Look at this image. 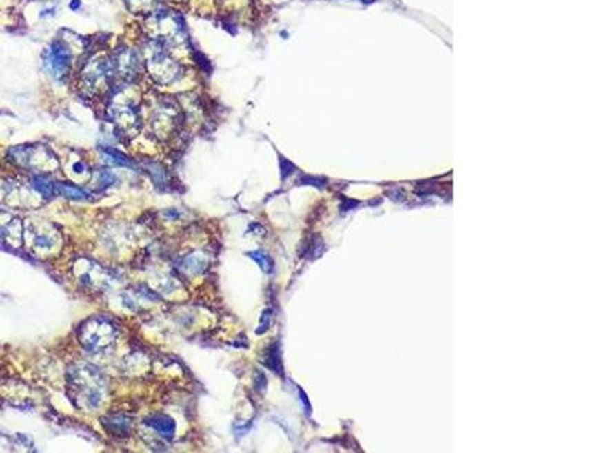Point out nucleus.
<instances>
[{"label": "nucleus", "instance_id": "obj_1", "mask_svg": "<svg viewBox=\"0 0 604 453\" xmlns=\"http://www.w3.org/2000/svg\"><path fill=\"white\" fill-rule=\"evenodd\" d=\"M68 397L77 408L92 411L99 408L105 401L108 383L103 373L91 365H76L71 368L68 375Z\"/></svg>", "mask_w": 604, "mask_h": 453}, {"label": "nucleus", "instance_id": "obj_2", "mask_svg": "<svg viewBox=\"0 0 604 453\" xmlns=\"http://www.w3.org/2000/svg\"><path fill=\"white\" fill-rule=\"evenodd\" d=\"M118 337L117 325L105 316H95L86 319L77 330L81 345L92 354L106 352Z\"/></svg>", "mask_w": 604, "mask_h": 453}, {"label": "nucleus", "instance_id": "obj_3", "mask_svg": "<svg viewBox=\"0 0 604 453\" xmlns=\"http://www.w3.org/2000/svg\"><path fill=\"white\" fill-rule=\"evenodd\" d=\"M145 63L150 74L157 82L171 83L179 77V62L171 58V54L165 50V44L162 41H157V39L147 46Z\"/></svg>", "mask_w": 604, "mask_h": 453}, {"label": "nucleus", "instance_id": "obj_4", "mask_svg": "<svg viewBox=\"0 0 604 453\" xmlns=\"http://www.w3.org/2000/svg\"><path fill=\"white\" fill-rule=\"evenodd\" d=\"M12 161L29 170L52 171L58 166V161L46 147H17L10 151Z\"/></svg>", "mask_w": 604, "mask_h": 453}, {"label": "nucleus", "instance_id": "obj_5", "mask_svg": "<svg viewBox=\"0 0 604 453\" xmlns=\"http://www.w3.org/2000/svg\"><path fill=\"white\" fill-rule=\"evenodd\" d=\"M83 83L91 92H100L106 90L112 83L114 70L112 62L106 58H97L91 61L83 70Z\"/></svg>", "mask_w": 604, "mask_h": 453}, {"label": "nucleus", "instance_id": "obj_6", "mask_svg": "<svg viewBox=\"0 0 604 453\" xmlns=\"http://www.w3.org/2000/svg\"><path fill=\"white\" fill-rule=\"evenodd\" d=\"M43 59L47 73H49L53 79H57V81H61V79L67 76L70 70L71 50L66 43L61 41V39H57V41H53L49 49L46 50Z\"/></svg>", "mask_w": 604, "mask_h": 453}, {"label": "nucleus", "instance_id": "obj_7", "mask_svg": "<svg viewBox=\"0 0 604 453\" xmlns=\"http://www.w3.org/2000/svg\"><path fill=\"white\" fill-rule=\"evenodd\" d=\"M114 77H120L124 82H132L138 77L141 70V59L132 49H120L115 53L112 62Z\"/></svg>", "mask_w": 604, "mask_h": 453}, {"label": "nucleus", "instance_id": "obj_8", "mask_svg": "<svg viewBox=\"0 0 604 453\" xmlns=\"http://www.w3.org/2000/svg\"><path fill=\"white\" fill-rule=\"evenodd\" d=\"M153 38L157 41H165V39H174L181 37L183 25L179 23V17L168 11H161L153 15Z\"/></svg>", "mask_w": 604, "mask_h": 453}, {"label": "nucleus", "instance_id": "obj_9", "mask_svg": "<svg viewBox=\"0 0 604 453\" xmlns=\"http://www.w3.org/2000/svg\"><path fill=\"white\" fill-rule=\"evenodd\" d=\"M112 120L118 129L125 132H137L141 125L139 115L132 106H115L112 108Z\"/></svg>", "mask_w": 604, "mask_h": 453}, {"label": "nucleus", "instance_id": "obj_10", "mask_svg": "<svg viewBox=\"0 0 604 453\" xmlns=\"http://www.w3.org/2000/svg\"><path fill=\"white\" fill-rule=\"evenodd\" d=\"M144 423H145V426L151 427L153 431H156L159 435H161L162 439H166V440H171L174 434H176V422H174L170 416H165V414L150 416L144 420Z\"/></svg>", "mask_w": 604, "mask_h": 453}, {"label": "nucleus", "instance_id": "obj_11", "mask_svg": "<svg viewBox=\"0 0 604 453\" xmlns=\"http://www.w3.org/2000/svg\"><path fill=\"white\" fill-rule=\"evenodd\" d=\"M101 423L115 436H127L132 431V419L127 416H106L101 419Z\"/></svg>", "mask_w": 604, "mask_h": 453}, {"label": "nucleus", "instance_id": "obj_12", "mask_svg": "<svg viewBox=\"0 0 604 453\" xmlns=\"http://www.w3.org/2000/svg\"><path fill=\"white\" fill-rule=\"evenodd\" d=\"M180 269L188 274H201L209 266V259L203 252H192L183 257L180 261Z\"/></svg>", "mask_w": 604, "mask_h": 453}, {"label": "nucleus", "instance_id": "obj_13", "mask_svg": "<svg viewBox=\"0 0 604 453\" xmlns=\"http://www.w3.org/2000/svg\"><path fill=\"white\" fill-rule=\"evenodd\" d=\"M79 280H81L82 284L88 285V288L97 289L99 288V283L100 284H106L108 283V276L105 275V272H103L97 265L90 263V266H88V269H86V271H82L81 274H79Z\"/></svg>", "mask_w": 604, "mask_h": 453}, {"label": "nucleus", "instance_id": "obj_14", "mask_svg": "<svg viewBox=\"0 0 604 453\" xmlns=\"http://www.w3.org/2000/svg\"><path fill=\"white\" fill-rule=\"evenodd\" d=\"M54 188H57V190L61 195L70 198V200H77V201L90 200V194L86 192V190L71 185V183H62V181L54 183Z\"/></svg>", "mask_w": 604, "mask_h": 453}, {"label": "nucleus", "instance_id": "obj_15", "mask_svg": "<svg viewBox=\"0 0 604 453\" xmlns=\"http://www.w3.org/2000/svg\"><path fill=\"white\" fill-rule=\"evenodd\" d=\"M263 361H265L263 364H266L269 369L276 372V373H280V375H283L281 354H280V346H278V343H274V345L269 346Z\"/></svg>", "mask_w": 604, "mask_h": 453}, {"label": "nucleus", "instance_id": "obj_16", "mask_svg": "<svg viewBox=\"0 0 604 453\" xmlns=\"http://www.w3.org/2000/svg\"><path fill=\"white\" fill-rule=\"evenodd\" d=\"M32 186L35 188L37 192H39L46 198H50L54 192H57L54 183L49 177H46L44 174H39V176H35L32 179Z\"/></svg>", "mask_w": 604, "mask_h": 453}, {"label": "nucleus", "instance_id": "obj_17", "mask_svg": "<svg viewBox=\"0 0 604 453\" xmlns=\"http://www.w3.org/2000/svg\"><path fill=\"white\" fill-rule=\"evenodd\" d=\"M248 256L254 261H257V265L261 268V271L263 272L271 274L274 271V261L271 257H269V254H266L263 251H251V252H248Z\"/></svg>", "mask_w": 604, "mask_h": 453}, {"label": "nucleus", "instance_id": "obj_18", "mask_svg": "<svg viewBox=\"0 0 604 453\" xmlns=\"http://www.w3.org/2000/svg\"><path fill=\"white\" fill-rule=\"evenodd\" d=\"M103 153L106 154V159L109 162H112L117 166H127V168H129V166L130 168H133L134 166L129 157H125L123 153H120V151H117L114 148H105L103 150Z\"/></svg>", "mask_w": 604, "mask_h": 453}, {"label": "nucleus", "instance_id": "obj_19", "mask_svg": "<svg viewBox=\"0 0 604 453\" xmlns=\"http://www.w3.org/2000/svg\"><path fill=\"white\" fill-rule=\"evenodd\" d=\"M151 177L157 183V185H166L168 183V176H166V171L163 166L161 165H151Z\"/></svg>", "mask_w": 604, "mask_h": 453}, {"label": "nucleus", "instance_id": "obj_20", "mask_svg": "<svg viewBox=\"0 0 604 453\" xmlns=\"http://www.w3.org/2000/svg\"><path fill=\"white\" fill-rule=\"evenodd\" d=\"M99 181H100V188L101 189H106L108 186L114 185L115 176L109 170H101L100 171V176H99Z\"/></svg>", "mask_w": 604, "mask_h": 453}, {"label": "nucleus", "instance_id": "obj_21", "mask_svg": "<svg viewBox=\"0 0 604 453\" xmlns=\"http://www.w3.org/2000/svg\"><path fill=\"white\" fill-rule=\"evenodd\" d=\"M125 3L133 12H139L147 10V8L151 5V0H125Z\"/></svg>", "mask_w": 604, "mask_h": 453}, {"label": "nucleus", "instance_id": "obj_22", "mask_svg": "<svg viewBox=\"0 0 604 453\" xmlns=\"http://www.w3.org/2000/svg\"><path fill=\"white\" fill-rule=\"evenodd\" d=\"M271 322H272V314H271V310H266V312L261 314V321H260V328L257 330V334H263V332H266V330L271 327Z\"/></svg>", "mask_w": 604, "mask_h": 453}, {"label": "nucleus", "instance_id": "obj_23", "mask_svg": "<svg viewBox=\"0 0 604 453\" xmlns=\"http://www.w3.org/2000/svg\"><path fill=\"white\" fill-rule=\"evenodd\" d=\"M256 387H257V390H259V392H263V390H265V387H266V378L263 376V373H257V376H256Z\"/></svg>", "mask_w": 604, "mask_h": 453}, {"label": "nucleus", "instance_id": "obj_24", "mask_svg": "<svg viewBox=\"0 0 604 453\" xmlns=\"http://www.w3.org/2000/svg\"><path fill=\"white\" fill-rule=\"evenodd\" d=\"M301 401H302V402H304V403H305V410H307V411H305V412H307V414H310V410H312V408H310V403H308V402H307V397H305V394H304V392H301Z\"/></svg>", "mask_w": 604, "mask_h": 453}, {"label": "nucleus", "instance_id": "obj_25", "mask_svg": "<svg viewBox=\"0 0 604 453\" xmlns=\"http://www.w3.org/2000/svg\"><path fill=\"white\" fill-rule=\"evenodd\" d=\"M74 171H76V172L83 174V172H85V165H83V163H76V165H74Z\"/></svg>", "mask_w": 604, "mask_h": 453}, {"label": "nucleus", "instance_id": "obj_26", "mask_svg": "<svg viewBox=\"0 0 604 453\" xmlns=\"http://www.w3.org/2000/svg\"><path fill=\"white\" fill-rule=\"evenodd\" d=\"M79 6V0H74L73 3H71V8H73V10H76V8Z\"/></svg>", "mask_w": 604, "mask_h": 453}, {"label": "nucleus", "instance_id": "obj_27", "mask_svg": "<svg viewBox=\"0 0 604 453\" xmlns=\"http://www.w3.org/2000/svg\"><path fill=\"white\" fill-rule=\"evenodd\" d=\"M363 2H368V3H370V2H373V0H363Z\"/></svg>", "mask_w": 604, "mask_h": 453}, {"label": "nucleus", "instance_id": "obj_28", "mask_svg": "<svg viewBox=\"0 0 604 453\" xmlns=\"http://www.w3.org/2000/svg\"><path fill=\"white\" fill-rule=\"evenodd\" d=\"M174 2H177V0H174Z\"/></svg>", "mask_w": 604, "mask_h": 453}]
</instances>
